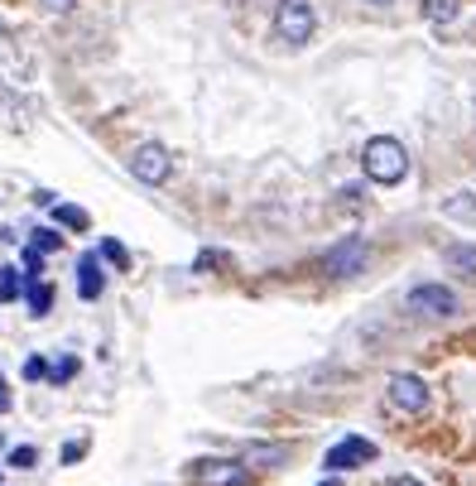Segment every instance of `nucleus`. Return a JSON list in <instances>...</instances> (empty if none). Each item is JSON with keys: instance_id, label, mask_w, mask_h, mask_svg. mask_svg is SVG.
Returning a JSON list of instances; mask_svg holds the SVG:
<instances>
[{"instance_id": "f257e3e1", "label": "nucleus", "mask_w": 476, "mask_h": 486, "mask_svg": "<svg viewBox=\"0 0 476 486\" xmlns=\"http://www.w3.org/2000/svg\"><path fill=\"white\" fill-rule=\"evenodd\" d=\"M361 169H366L371 184L390 188L409 174V149H404L395 135H375V140H366V149H361Z\"/></svg>"}, {"instance_id": "f03ea898", "label": "nucleus", "mask_w": 476, "mask_h": 486, "mask_svg": "<svg viewBox=\"0 0 476 486\" xmlns=\"http://www.w3.org/2000/svg\"><path fill=\"white\" fill-rule=\"evenodd\" d=\"M274 30L284 44H308L318 30V10H313V0H279V10H274Z\"/></svg>"}, {"instance_id": "7ed1b4c3", "label": "nucleus", "mask_w": 476, "mask_h": 486, "mask_svg": "<svg viewBox=\"0 0 476 486\" xmlns=\"http://www.w3.org/2000/svg\"><path fill=\"white\" fill-rule=\"evenodd\" d=\"M193 486H250V472L231 457H202L193 467Z\"/></svg>"}, {"instance_id": "20e7f679", "label": "nucleus", "mask_w": 476, "mask_h": 486, "mask_svg": "<svg viewBox=\"0 0 476 486\" xmlns=\"http://www.w3.org/2000/svg\"><path fill=\"white\" fill-rule=\"evenodd\" d=\"M366 260H371V246L361 241V236H346L342 246H332V251L323 256V270L332 274V280H342V274L366 270Z\"/></svg>"}, {"instance_id": "39448f33", "label": "nucleus", "mask_w": 476, "mask_h": 486, "mask_svg": "<svg viewBox=\"0 0 476 486\" xmlns=\"http://www.w3.org/2000/svg\"><path fill=\"white\" fill-rule=\"evenodd\" d=\"M409 309L424 318H453L457 313V294L447 284H414L409 289Z\"/></svg>"}, {"instance_id": "423d86ee", "label": "nucleus", "mask_w": 476, "mask_h": 486, "mask_svg": "<svg viewBox=\"0 0 476 486\" xmlns=\"http://www.w3.org/2000/svg\"><path fill=\"white\" fill-rule=\"evenodd\" d=\"M385 395H390V405L404 410V414H424L428 410V385L418 376H404V371H400V376H390Z\"/></svg>"}, {"instance_id": "0eeeda50", "label": "nucleus", "mask_w": 476, "mask_h": 486, "mask_svg": "<svg viewBox=\"0 0 476 486\" xmlns=\"http://www.w3.org/2000/svg\"><path fill=\"white\" fill-rule=\"evenodd\" d=\"M169 169H174V164H169V149H164V145H139L130 155V174L139 178V184H149V188L164 184Z\"/></svg>"}, {"instance_id": "6e6552de", "label": "nucleus", "mask_w": 476, "mask_h": 486, "mask_svg": "<svg viewBox=\"0 0 476 486\" xmlns=\"http://www.w3.org/2000/svg\"><path fill=\"white\" fill-rule=\"evenodd\" d=\"M371 457H375V443L371 438H342L337 443V448H332L328 453V472H346V467H361V463H371Z\"/></svg>"}, {"instance_id": "1a4fd4ad", "label": "nucleus", "mask_w": 476, "mask_h": 486, "mask_svg": "<svg viewBox=\"0 0 476 486\" xmlns=\"http://www.w3.org/2000/svg\"><path fill=\"white\" fill-rule=\"evenodd\" d=\"M77 289H82V299H102L106 280H102V266H96V256H87V260L77 266Z\"/></svg>"}, {"instance_id": "9d476101", "label": "nucleus", "mask_w": 476, "mask_h": 486, "mask_svg": "<svg viewBox=\"0 0 476 486\" xmlns=\"http://www.w3.org/2000/svg\"><path fill=\"white\" fill-rule=\"evenodd\" d=\"M443 260H447L453 270H462V274H476V246H447Z\"/></svg>"}, {"instance_id": "9b49d317", "label": "nucleus", "mask_w": 476, "mask_h": 486, "mask_svg": "<svg viewBox=\"0 0 476 486\" xmlns=\"http://www.w3.org/2000/svg\"><path fill=\"white\" fill-rule=\"evenodd\" d=\"M457 10H462V0H424V15H428L433 24L457 20Z\"/></svg>"}, {"instance_id": "f8f14e48", "label": "nucleus", "mask_w": 476, "mask_h": 486, "mask_svg": "<svg viewBox=\"0 0 476 486\" xmlns=\"http://www.w3.org/2000/svg\"><path fill=\"white\" fill-rule=\"evenodd\" d=\"M24 299H30V313H39V318H44V313L53 309V289H49V284H39V280H34L30 289H24Z\"/></svg>"}, {"instance_id": "ddd939ff", "label": "nucleus", "mask_w": 476, "mask_h": 486, "mask_svg": "<svg viewBox=\"0 0 476 486\" xmlns=\"http://www.w3.org/2000/svg\"><path fill=\"white\" fill-rule=\"evenodd\" d=\"M53 221H58V227H77V231H82L92 217L82 212V207H73V202H58V207H53Z\"/></svg>"}, {"instance_id": "4468645a", "label": "nucleus", "mask_w": 476, "mask_h": 486, "mask_svg": "<svg viewBox=\"0 0 476 486\" xmlns=\"http://www.w3.org/2000/svg\"><path fill=\"white\" fill-rule=\"evenodd\" d=\"M73 376H77V356H63V361H53V366H49V381L53 385H67Z\"/></svg>"}, {"instance_id": "2eb2a0df", "label": "nucleus", "mask_w": 476, "mask_h": 486, "mask_svg": "<svg viewBox=\"0 0 476 486\" xmlns=\"http://www.w3.org/2000/svg\"><path fill=\"white\" fill-rule=\"evenodd\" d=\"M102 260H111L116 270L130 266V256H125V246H121V241H102Z\"/></svg>"}, {"instance_id": "dca6fc26", "label": "nucleus", "mask_w": 476, "mask_h": 486, "mask_svg": "<svg viewBox=\"0 0 476 486\" xmlns=\"http://www.w3.org/2000/svg\"><path fill=\"white\" fill-rule=\"evenodd\" d=\"M58 246H63V241H58V231H49V227H39V231H34V251H44V256H49V251H58Z\"/></svg>"}, {"instance_id": "f3484780", "label": "nucleus", "mask_w": 476, "mask_h": 486, "mask_svg": "<svg viewBox=\"0 0 476 486\" xmlns=\"http://www.w3.org/2000/svg\"><path fill=\"white\" fill-rule=\"evenodd\" d=\"M34 463H39V453L30 448V443H20V448L10 453V467H20V472H24V467H34Z\"/></svg>"}, {"instance_id": "a211bd4d", "label": "nucleus", "mask_w": 476, "mask_h": 486, "mask_svg": "<svg viewBox=\"0 0 476 486\" xmlns=\"http://www.w3.org/2000/svg\"><path fill=\"white\" fill-rule=\"evenodd\" d=\"M24 381H49V361L44 356H30V361H24Z\"/></svg>"}, {"instance_id": "6ab92c4d", "label": "nucleus", "mask_w": 476, "mask_h": 486, "mask_svg": "<svg viewBox=\"0 0 476 486\" xmlns=\"http://www.w3.org/2000/svg\"><path fill=\"white\" fill-rule=\"evenodd\" d=\"M0 299H20V274L15 270L0 274Z\"/></svg>"}, {"instance_id": "aec40b11", "label": "nucleus", "mask_w": 476, "mask_h": 486, "mask_svg": "<svg viewBox=\"0 0 476 486\" xmlns=\"http://www.w3.org/2000/svg\"><path fill=\"white\" fill-rule=\"evenodd\" d=\"M24 266H30V270H44V251H34V246H30V251H24Z\"/></svg>"}, {"instance_id": "412c9836", "label": "nucleus", "mask_w": 476, "mask_h": 486, "mask_svg": "<svg viewBox=\"0 0 476 486\" xmlns=\"http://www.w3.org/2000/svg\"><path fill=\"white\" fill-rule=\"evenodd\" d=\"M390 486H424V482H414V477H395Z\"/></svg>"}, {"instance_id": "4be33fe9", "label": "nucleus", "mask_w": 476, "mask_h": 486, "mask_svg": "<svg viewBox=\"0 0 476 486\" xmlns=\"http://www.w3.org/2000/svg\"><path fill=\"white\" fill-rule=\"evenodd\" d=\"M0 410H10V391H5V385H0Z\"/></svg>"}, {"instance_id": "5701e85b", "label": "nucleus", "mask_w": 476, "mask_h": 486, "mask_svg": "<svg viewBox=\"0 0 476 486\" xmlns=\"http://www.w3.org/2000/svg\"><path fill=\"white\" fill-rule=\"evenodd\" d=\"M49 5H53V10H67V0H49Z\"/></svg>"}, {"instance_id": "b1692460", "label": "nucleus", "mask_w": 476, "mask_h": 486, "mask_svg": "<svg viewBox=\"0 0 476 486\" xmlns=\"http://www.w3.org/2000/svg\"><path fill=\"white\" fill-rule=\"evenodd\" d=\"M371 5H390V0H371Z\"/></svg>"}, {"instance_id": "393cba45", "label": "nucleus", "mask_w": 476, "mask_h": 486, "mask_svg": "<svg viewBox=\"0 0 476 486\" xmlns=\"http://www.w3.org/2000/svg\"><path fill=\"white\" fill-rule=\"evenodd\" d=\"M323 486H332V482H323Z\"/></svg>"}]
</instances>
